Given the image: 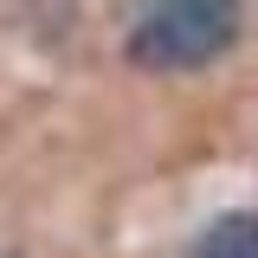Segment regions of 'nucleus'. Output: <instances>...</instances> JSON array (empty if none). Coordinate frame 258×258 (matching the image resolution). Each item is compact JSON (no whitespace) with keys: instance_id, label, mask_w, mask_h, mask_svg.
<instances>
[{"instance_id":"1","label":"nucleus","mask_w":258,"mask_h":258,"mask_svg":"<svg viewBox=\"0 0 258 258\" xmlns=\"http://www.w3.org/2000/svg\"><path fill=\"white\" fill-rule=\"evenodd\" d=\"M232 39H239V0H161L129 32V64L168 78V71H194L220 58Z\"/></svg>"},{"instance_id":"2","label":"nucleus","mask_w":258,"mask_h":258,"mask_svg":"<svg viewBox=\"0 0 258 258\" xmlns=\"http://www.w3.org/2000/svg\"><path fill=\"white\" fill-rule=\"evenodd\" d=\"M194 258H258V213H220L200 232Z\"/></svg>"}]
</instances>
